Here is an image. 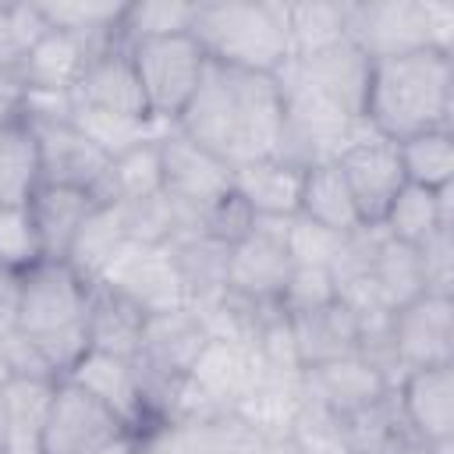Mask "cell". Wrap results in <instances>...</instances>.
<instances>
[{
    "label": "cell",
    "instance_id": "52a82bcc",
    "mask_svg": "<svg viewBox=\"0 0 454 454\" xmlns=\"http://www.w3.org/2000/svg\"><path fill=\"white\" fill-rule=\"evenodd\" d=\"M291 266L287 220H255L252 231L227 248L223 291L248 305H277Z\"/></svg>",
    "mask_w": 454,
    "mask_h": 454
},
{
    "label": "cell",
    "instance_id": "f1b7e54d",
    "mask_svg": "<svg viewBox=\"0 0 454 454\" xmlns=\"http://www.w3.org/2000/svg\"><path fill=\"white\" fill-rule=\"evenodd\" d=\"M128 227L117 206L99 202V209L82 223L71 252H67V266L85 280V284H99V277L106 273V266L117 259V252L128 245Z\"/></svg>",
    "mask_w": 454,
    "mask_h": 454
},
{
    "label": "cell",
    "instance_id": "1f68e13d",
    "mask_svg": "<svg viewBox=\"0 0 454 454\" xmlns=\"http://www.w3.org/2000/svg\"><path fill=\"white\" fill-rule=\"evenodd\" d=\"M195 4H177V0H149V4H124V14L117 21L114 43L135 46L142 39H160V35H177L192 32Z\"/></svg>",
    "mask_w": 454,
    "mask_h": 454
},
{
    "label": "cell",
    "instance_id": "e0dca14e",
    "mask_svg": "<svg viewBox=\"0 0 454 454\" xmlns=\"http://www.w3.org/2000/svg\"><path fill=\"white\" fill-rule=\"evenodd\" d=\"M121 429V419L106 411L92 394H85L71 380H57L43 433V454H92Z\"/></svg>",
    "mask_w": 454,
    "mask_h": 454
},
{
    "label": "cell",
    "instance_id": "ab89813d",
    "mask_svg": "<svg viewBox=\"0 0 454 454\" xmlns=\"http://www.w3.org/2000/svg\"><path fill=\"white\" fill-rule=\"evenodd\" d=\"M18 114H25V89L11 74H4L0 78V124L18 117Z\"/></svg>",
    "mask_w": 454,
    "mask_h": 454
},
{
    "label": "cell",
    "instance_id": "b9f144b4",
    "mask_svg": "<svg viewBox=\"0 0 454 454\" xmlns=\"http://www.w3.org/2000/svg\"><path fill=\"white\" fill-rule=\"evenodd\" d=\"M383 454H447L443 447H426L419 440H408V436H397Z\"/></svg>",
    "mask_w": 454,
    "mask_h": 454
},
{
    "label": "cell",
    "instance_id": "836d02e7",
    "mask_svg": "<svg viewBox=\"0 0 454 454\" xmlns=\"http://www.w3.org/2000/svg\"><path fill=\"white\" fill-rule=\"evenodd\" d=\"M337 301V277L330 266H309L294 262L287 273V284L277 298V309L284 316H305L316 309H326Z\"/></svg>",
    "mask_w": 454,
    "mask_h": 454
},
{
    "label": "cell",
    "instance_id": "cb8c5ba5",
    "mask_svg": "<svg viewBox=\"0 0 454 454\" xmlns=\"http://www.w3.org/2000/svg\"><path fill=\"white\" fill-rule=\"evenodd\" d=\"M298 216H305L309 223H316L337 238H351L365 227L358 216V206L351 199V188H348V181L333 160L305 167Z\"/></svg>",
    "mask_w": 454,
    "mask_h": 454
},
{
    "label": "cell",
    "instance_id": "7a4b0ae2",
    "mask_svg": "<svg viewBox=\"0 0 454 454\" xmlns=\"http://www.w3.org/2000/svg\"><path fill=\"white\" fill-rule=\"evenodd\" d=\"M454 110V60L440 50H411L397 57L369 60L362 121L401 142L419 131L450 128Z\"/></svg>",
    "mask_w": 454,
    "mask_h": 454
},
{
    "label": "cell",
    "instance_id": "4316f807",
    "mask_svg": "<svg viewBox=\"0 0 454 454\" xmlns=\"http://www.w3.org/2000/svg\"><path fill=\"white\" fill-rule=\"evenodd\" d=\"M96 195H99V202H110V206H135V202L163 195L160 135L110 156V163L96 184Z\"/></svg>",
    "mask_w": 454,
    "mask_h": 454
},
{
    "label": "cell",
    "instance_id": "2e32d148",
    "mask_svg": "<svg viewBox=\"0 0 454 454\" xmlns=\"http://www.w3.org/2000/svg\"><path fill=\"white\" fill-rule=\"evenodd\" d=\"M348 43H355L369 60L429 50L422 0L351 4L348 7Z\"/></svg>",
    "mask_w": 454,
    "mask_h": 454
},
{
    "label": "cell",
    "instance_id": "d6a6232c",
    "mask_svg": "<svg viewBox=\"0 0 454 454\" xmlns=\"http://www.w3.org/2000/svg\"><path fill=\"white\" fill-rule=\"evenodd\" d=\"M46 28L74 32L89 43H114L117 21L124 14V4H99V0H71V4H35Z\"/></svg>",
    "mask_w": 454,
    "mask_h": 454
},
{
    "label": "cell",
    "instance_id": "ffe728a7",
    "mask_svg": "<svg viewBox=\"0 0 454 454\" xmlns=\"http://www.w3.org/2000/svg\"><path fill=\"white\" fill-rule=\"evenodd\" d=\"M305 167L280 156L252 160L231 170V192L252 209L255 220H291L298 216Z\"/></svg>",
    "mask_w": 454,
    "mask_h": 454
},
{
    "label": "cell",
    "instance_id": "277c9868",
    "mask_svg": "<svg viewBox=\"0 0 454 454\" xmlns=\"http://www.w3.org/2000/svg\"><path fill=\"white\" fill-rule=\"evenodd\" d=\"M192 35L209 57V64H220V67L280 74L291 64L284 4H270V0L195 4Z\"/></svg>",
    "mask_w": 454,
    "mask_h": 454
},
{
    "label": "cell",
    "instance_id": "ba28073f",
    "mask_svg": "<svg viewBox=\"0 0 454 454\" xmlns=\"http://www.w3.org/2000/svg\"><path fill=\"white\" fill-rule=\"evenodd\" d=\"M60 380H71L74 387L92 394L106 411H114L121 419L124 429L142 433V440H145V433H153L160 426L135 358H121V355L99 351V348H85Z\"/></svg>",
    "mask_w": 454,
    "mask_h": 454
},
{
    "label": "cell",
    "instance_id": "d4e9b609",
    "mask_svg": "<svg viewBox=\"0 0 454 454\" xmlns=\"http://www.w3.org/2000/svg\"><path fill=\"white\" fill-rule=\"evenodd\" d=\"M450 188L443 192H429L419 184H408L390 199L383 220L376 223L390 241L408 245V248H422L426 241H433L443 227H450Z\"/></svg>",
    "mask_w": 454,
    "mask_h": 454
},
{
    "label": "cell",
    "instance_id": "4dcf8cb0",
    "mask_svg": "<svg viewBox=\"0 0 454 454\" xmlns=\"http://www.w3.org/2000/svg\"><path fill=\"white\" fill-rule=\"evenodd\" d=\"M397 156H401V170L408 184L429 188V192H443L454 181V135L450 128H433V131H419L397 142Z\"/></svg>",
    "mask_w": 454,
    "mask_h": 454
},
{
    "label": "cell",
    "instance_id": "5bb4252c",
    "mask_svg": "<svg viewBox=\"0 0 454 454\" xmlns=\"http://www.w3.org/2000/svg\"><path fill=\"white\" fill-rule=\"evenodd\" d=\"M71 106H85V110H99V114L128 117V121H153L131 53L121 43H106L103 50L89 57L85 71L78 74L71 89Z\"/></svg>",
    "mask_w": 454,
    "mask_h": 454
},
{
    "label": "cell",
    "instance_id": "d590c367",
    "mask_svg": "<svg viewBox=\"0 0 454 454\" xmlns=\"http://www.w3.org/2000/svg\"><path fill=\"white\" fill-rule=\"evenodd\" d=\"M43 28L35 4H0V78L18 67L21 53Z\"/></svg>",
    "mask_w": 454,
    "mask_h": 454
},
{
    "label": "cell",
    "instance_id": "9c48e42d",
    "mask_svg": "<svg viewBox=\"0 0 454 454\" xmlns=\"http://www.w3.org/2000/svg\"><path fill=\"white\" fill-rule=\"evenodd\" d=\"M99 287L117 291L121 298L138 305L145 316L188 309V291H184L170 245L128 241L117 252V259L106 266V273L99 277Z\"/></svg>",
    "mask_w": 454,
    "mask_h": 454
},
{
    "label": "cell",
    "instance_id": "44dd1931",
    "mask_svg": "<svg viewBox=\"0 0 454 454\" xmlns=\"http://www.w3.org/2000/svg\"><path fill=\"white\" fill-rule=\"evenodd\" d=\"M99 209V195L92 188H78V184H53L43 181L35 188V195L28 199V213L32 223L39 231L43 241V255L46 259H67L82 223Z\"/></svg>",
    "mask_w": 454,
    "mask_h": 454
},
{
    "label": "cell",
    "instance_id": "8fae6325",
    "mask_svg": "<svg viewBox=\"0 0 454 454\" xmlns=\"http://www.w3.org/2000/svg\"><path fill=\"white\" fill-rule=\"evenodd\" d=\"M160 163H163V195L192 220L231 192V167L181 135L174 124L160 131Z\"/></svg>",
    "mask_w": 454,
    "mask_h": 454
},
{
    "label": "cell",
    "instance_id": "ac0fdd59",
    "mask_svg": "<svg viewBox=\"0 0 454 454\" xmlns=\"http://www.w3.org/2000/svg\"><path fill=\"white\" fill-rule=\"evenodd\" d=\"M35 138H39V156H43V181L53 184H78V188H92L99 184L103 170H106V156L74 128L71 114L64 117H32Z\"/></svg>",
    "mask_w": 454,
    "mask_h": 454
},
{
    "label": "cell",
    "instance_id": "603a6c76",
    "mask_svg": "<svg viewBox=\"0 0 454 454\" xmlns=\"http://www.w3.org/2000/svg\"><path fill=\"white\" fill-rule=\"evenodd\" d=\"M291 323V337H294V351H298V365L312 369L333 358H348V355H362V319L337 298L326 309L305 312V316H287Z\"/></svg>",
    "mask_w": 454,
    "mask_h": 454
},
{
    "label": "cell",
    "instance_id": "4fadbf2b",
    "mask_svg": "<svg viewBox=\"0 0 454 454\" xmlns=\"http://www.w3.org/2000/svg\"><path fill=\"white\" fill-rule=\"evenodd\" d=\"M301 390L312 404H319L348 422V419L383 404L394 390V380L365 355H348V358H333V362L301 369Z\"/></svg>",
    "mask_w": 454,
    "mask_h": 454
},
{
    "label": "cell",
    "instance_id": "30bf717a",
    "mask_svg": "<svg viewBox=\"0 0 454 454\" xmlns=\"http://www.w3.org/2000/svg\"><path fill=\"white\" fill-rule=\"evenodd\" d=\"M351 188V199L358 206V216L365 227H376L390 206V199L404 188V170L397 156V142L376 135L365 121L355 124L351 138L333 160Z\"/></svg>",
    "mask_w": 454,
    "mask_h": 454
},
{
    "label": "cell",
    "instance_id": "83f0119b",
    "mask_svg": "<svg viewBox=\"0 0 454 454\" xmlns=\"http://www.w3.org/2000/svg\"><path fill=\"white\" fill-rule=\"evenodd\" d=\"M145 312L138 305H131L128 298H121L110 287L92 284V298H89V348L99 351H114L121 358H135L138 344H142V330H145Z\"/></svg>",
    "mask_w": 454,
    "mask_h": 454
},
{
    "label": "cell",
    "instance_id": "74e56055",
    "mask_svg": "<svg viewBox=\"0 0 454 454\" xmlns=\"http://www.w3.org/2000/svg\"><path fill=\"white\" fill-rule=\"evenodd\" d=\"M422 11H426V43H429V50L450 53V43H454V4L422 0Z\"/></svg>",
    "mask_w": 454,
    "mask_h": 454
},
{
    "label": "cell",
    "instance_id": "5b68a950",
    "mask_svg": "<svg viewBox=\"0 0 454 454\" xmlns=\"http://www.w3.org/2000/svg\"><path fill=\"white\" fill-rule=\"evenodd\" d=\"M128 53H131V64H135L149 117L160 128L177 124V117L184 114V106L199 92L202 74L209 67V57L195 43V35L192 32H177V35L142 39V43L128 46Z\"/></svg>",
    "mask_w": 454,
    "mask_h": 454
},
{
    "label": "cell",
    "instance_id": "f546056e",
    "mask_svg": "<svg viewBox=\"0 0 454 454\" xmlns=\"http://www.w3.org/2000/svg\"><path fill=\"white\" fill-rule=\"evenodd\" d=\"M348 7L351 4H284V28L294 57H312L348 39Z\"/></svg>",
    "mask_w": 454,
    "mask_h": 454
},
{
    "label": "cell",
    "instance_id": "9a60e30c",
    "mask_svg": "<svg viewBox=\"0 0 454 454\" xmlns=\"http://www.w3.org/2000/svg\"><path fill=\"white\" fill-rule=\"evenodd\" d=\"M103 46L64 28H43L21 53L11 78L25 89V96H71L89 57Z\"/></svg>",
    "mask_w": 454,
    "mask_h": 454
},
{
    "label": "cell",
    "instance_id": "f35d334b",
    "mask_svg": "<svg viewBox=\"0 0 454 454\" xmlns=\"http://www.w3.org/2000/svg\"><path fill=\"white\" fill-rule=\"evenodd\" d=\"M14 312H18V277L0 270V340L14 333Z\"/></svg>",
    "mask_w": 454,
    "mask_h": 454
},
{
    "label": "cell",
    "instance_id": "484cf974",
    "mask_svg": "<svg viewBox=\"0 0 454 454\" xmlns=\"http://www.w3.org/2000/svg\"><path fill=\"white\" fill-rule=\"evenodd\" d=\"M43 184L39 138L28 114H18L0 124V209L28 206Z\"/></svg>",
    "mask_w": 454,
    "mask_h": 454
},
{
    "label": "cell",
    "instance_id": "7402d4cb",
    "mask_svg": "<svg viewBox=\"0 0 454 454\" xmlns=\"http://www.w3.org/2000/svg\"><path fill=\"white\" fill-rule=\"evenodd\" d=\"M291 71L301 74L312 89H319L333 106H340L348 117L362 121V96L369 78V57L355 43H337L330 50H319L312 57H294Z\"/></svg>",
    "mask_w": 454,
    "mask_h": 454
},
{
    "label": "cell",
    "instance_id": "8992f818",
    "mask_svg": "<svg viewBox=\"0 0 454 454\" xmlns=\"http://www.w3.org/2000/svg\"><path fill=\"white\" fill-rule=\"evenodd\" d=\"M387 351L394 369L450 365L454 351V298L443 291H422L387 316Z\"/></svg>",
    "mask_w": 454,
    "mask_h": 454
},
{
    "label": "cell",
    "instance_id": "6da1fadb",
    "mask_svg": "<svg viewBox=\"0 0 454 454\" xmlns=\"http://www.w3.org/2000/svg\"><path fill=\"white\" fill-rule=\"evenodd\" d=\"M231 170L280 153L284 92L277 74H252L209 64L199 92L174 124Z\"/></svg>",
    "mask_w": 454,
    "mask_h": 454
},
{
    "label": "cell",
    "instance_id": "8d00e7d4",
    "mask_svg": "<svg viewBox=\"0 0 454 454\" xmlns=\"http://www.w3.org/2000/svg\"><path fill=\"white\" fill-rule=\"evenodd\" d=\"M287 248L294 262H309V266H333V259L344 248V238L309 223L305 216H291L287 220Z\"/></svg>",
    "mask_w": 454,
    "mask_h": 454
},
{
    "label": "cell",
    "instance_id": "e575fe53",
    "mask_svg": "<svg viewBox=\"0 0 454 454\" xmlns=\"http://www.w3.org/2000/svg\"><path fill=\"white\" fill-rule=\"evenodd\" d=\"M43 259H46L43 241H39V231L32 223L28 206L0 209V270L21 277L25 270H32Z\"/></svg>",
    "mask_w": 454,
    "mask_h": 454
},
{
    "label": "cell",
    "instance_id": "3957f363",
    "mask_svg": "<svg viewBox=\"0 0 454 454\" xmlns=\"http://www.w3.org/2000/svg\"><path fill=\"white\" fill-rule=\"evenodd\" d=\"M89 298L92 284L60 259H43L18 277L14 333L39 351L43 365L57 380L89 348Z\"/></svg>",
    "mask_w": 454,
    "mask_h": 454
},
{
    "label": "cell",
    "instance_id": "60d3db41",
    "mask_svg": "<svg viewBox=\"0 0 454 454\" xmlns=\"http://www.w3.org/2000/svg\"><path fill=\"white\" fill-rule=\"evenodd\" d=\"M92 454H145V440L142 433H131V429H121L117 436H110L103 447H96Z\"/></svg>",
    "mask_w": 454,
    "mask_h": 454
},
{
    "label": "cell",
    "instance_id": "d6986e66",
    "mask_svg": "<svg viewBox=\"0 0 454 454\" xmlns=\"http://www.w3.org/2000/svg\"><path fill=\"white\" fill-rule=\"evenodd\" d=\"M53 390H57V376H7L0 383L4 454H43V433H46Z\"/></svg>",
    "mask_w": 454,
    "mask_h": 454
},
{
    "label": "cell",
    "instance_id": "7c38bea8",
    "mask_svg": "<svg viewBox=\"0 0 454 454\" xmlns=\"http://www.w3.org/2000/svg\"><path fill=\"white\" fill-rule=\"evenodd\" d=\"M394 411L408 440L450 450L454 440V365L408 369L394 380Z\"/></svg>",
    "mask_w": 454,
    "mask_h": 454
},
{
    "label": "cell",
    "instance_id": "7bdbcfd3",
    "mask_svg": "<svg viewBox=\"0 0 454 454\" xmlns=\"http://www.w3.org/2000/svg\"><path fill=\"white\" fill-rule=\"evenodd\" d=\"M0 454H4V440H0Z\"/></svg>",
    "mask_w": 454,
    "mask_h": 454
}]
</instances>
